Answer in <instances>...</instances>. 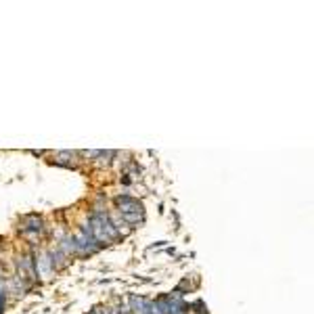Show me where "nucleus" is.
Wrapping results in <instances>:
<instances>
[{
	"label": "nucleus",
	"instance_id": "nucleus-2",
	"mask_svg": "<svg viewBox=\"0 0 314 314\" xmlns=\"http://www.w3.org/2000/svg\"><path fill=\"white\" fill-rule=\"evenodd\" d=\"M122 220L130 222V224H139V222H143V214H122Z\"/></svg>",
	"mask_w": 314,
	"mask_h": 314
},
{
	"label": "nucleus",
	"instance_id": "nucleus-1",
	"mask_svg": "<svg viewBox=\"0 0 314 314\" xmlns=\"http://www.w3.org/2000/svg\"><path fill=\"white\" fill-rule=\"evenodd\" d=\"M116 206L120 208V214H143V204L128 195H122L116 199Z\"/></svg>",
	"mask_w": 314,
	"mask_h": 314
}]
</instances>
